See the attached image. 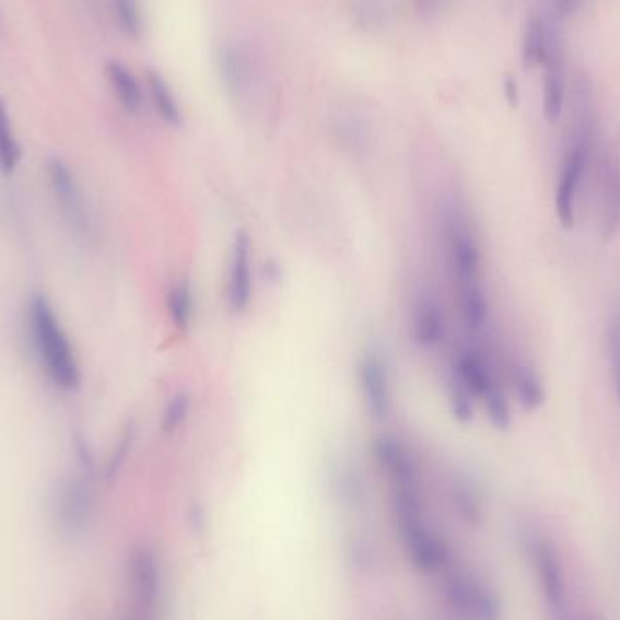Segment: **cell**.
I'll use <instances>...</instances> for the list:
<instances>
[{
	"instance_id": "obj_25",
	"label": "cell",
	"mask_w": 620,
	"mask_h": 620,
	"mask_svg": "<svg viewBox=\"0 0 620 620\" xmlns=\"http://www.w3.org/2000/svg\"><path fill=\"white\" fill-rule=\"evenodd\" d=\"M134 440H137V423L129 421L124 426L122 432L118 435L117 443L113 446L112 456L107 459L106 478L113 479L122 470L124 463L128 459L133 448Z\"/></svg>"
},
{
	"instance_id": "obj_23",
	"label": "cell",
	"mask_w": 620,
	"mask_h": 620,
	"mask_svg": "<svg viewBox=\"0 0 620 620\" xmlns=\"http://www.w3.org/2000/svg\"><path fill=\"white\" fill-rule=\"evenodd\" d=\"M191 394L186 393V390L173 394L164 407L162 419H160L162 432L164 434H175L176 430H180L186 424L189 413H191Z\"/></svg>"
},
{
	"instance_id": "obj_32",
	"label": "cell",
	"mask_w": 620,
	"mask_h": 620,
	"mask_svg": "<svg viewBox=\"0 0 620 620\" xmlns=\"http://www.w3.org/2000/svg\"><path fill=\"white\" fill-rule=\"evenodd\" d=\"M504 90H506V96H508L510 102L517 101V85H515L514 80H508Z\"/></svg>"
},
{
	"instance_id": "obj_21",
	"label": "cell",
	"mask_w": 620,
	"mask_h": 620,
	"mask_svg": "<svg viewBox=\"0 0 620 620\" xmlns=\"http://www.w3.org/2000/svg\"><path fill=\"white\" fill-rule=\"evenodd\" d=\"M21 156V145L11 129L10 115L4 102L0 101V171L4 175H11L19 167Z\"/></svg>"
},
{
	"instance_id": "obj_19",
	"label": "cell",
	"mask_w": 620,
	"mask_h": 620,
	"mask_svg": "<svg viewBox=\"0 0 620 620\" xmlns=\"http://www.w3.org/2000/svg\"><path fill=\"white\" fill-rule=\"evenodd\" d=\"M195 291H192L191 281L187 278H180L175 285L171 286L167 294V311L169 318L178 330H187L191 327L195 319Z\"/></svg>"
},
{
	"instance_id": "obj_4",
	"label": "cell",
	"mask_w": 620,
	"mask_h": 620,
	"mask_svg": "<svg viewBox=\"0 0 620 620\" xmlns=\"http://www.w3.org/2000/svg\"><path fill=\"white\" fill-rule=\"evenodd\" d=\"M589 134L581 129L562 160L555 186L557 220L564 229H572L577 217V198L583 187L589 162Z\"/></svg>"
},
{
	"instance_id": "obj_13",
	"label": "cell",
	"mask_w": 620,
	"mask_h": 620,
	"mask_svg": "<svg viewBox=\"0 0 620 620\" xmlns=\"http://www.w3.org/2000/svg\"><path fill=\"white\" fill-rule=\"evenodd\" d=\"M454 377L472 394L476 399H484L488 394L498 388L493 379L492 369L488 366L487 360L473 349H463L457 354Z\"/></svg>"
},
{
	"instance_id": "obj_6",
	"label": "cell",
	"mask_w": 620,
	"mask_h": 620,
	"mask_svg": "<svg viewBox=\"0 0 620 620\" xmlns=\"http://www.w3.org/2000/svg\"><path fill=\"white\" fill-rule=\"evenodd\" d=\"M542 115L547 122L555 124L561 118L566 101V71L561 37L553 24L548 26L547 54L542 59Z\"/></svg>"
},
{
	"instance_id": "obj_8",
	"label": "cell",
	"mask_w": 620,
	"mask_h": 620,
	"mask_svg": "<svg viewBox=\"0 0 620 620\" xmlns=\"http://www.w3.org/2000/svg\"><path fill=\"white\" fill-rule=\"evenodd\" d=\"M253 244L247 231H236L231 249L229 269V307L236 314H244L253 302Z\"/></svg>"
},
{
	"instance_id": "obj_9",
	"label": "cell",
	"mask_w": 620,
	"mask_h": 620,
	"mask_svg": "<svg viewBox=\"0 0 620 620\" xmlns=\"http://www.w3.org/2000/svg\"><path fill=\"white\" fill-rule=\"evenodd\" d=\"M91 514L90 482L84 476H71L60 482L57 493V517L66 531L77 534Z\"/></svg>"
},
{
	"instance_id": "obj_11",
	"label": "cell",
	"mask_w": 620,
	"mask_h": 620,
	"mask_svg": "<svg viewBox=\"0 0 620 620\" xmlns=\"http://www.w3.org/2000/svg\"><path fill=\"white\" fill-rule=\"evenodd\" d=\"M374 454L379 467L393 482V487L419 484L418 465L403 441H399L394 435H382L374 443Z\"/></svg>"
},
{
	"instance_id": "obj_18",
	"label": "cell",
	"mask_w": 620,
	"mask_h": 620,
	"mask_svg": "<svg viewBox=\"0 0 620 620\" xmlns=\"http://www.w3.org/2000/svg\"><path fill=\"white\" fill-rule=\"evenodd\" d=\"M459 292V311H461L463 324L470 330H481L488 321L487 291L482 283L473 285L457 286Z\"/></svg>"
},
{
	"instance_id": "obj_16",
	"label": "cell",
	"mask_w": 620,
	"mask_h": 620,
	"mask_svg": "<svg viewBox=\"0 0 620 620\" xmlns=\"http://www.w3.org/2000/svg\"><path fill=\"white\" fill-rule=\"evenodd\" d=\"M148 85L149 95H151L159 117L171 128H182L184 113H182L180 104L176 101L175 93L167 84V80L159 71H149Z\"/></svg>"
},
{
	"instance_id": "obj_15",
	"label": "cell",
	"mask_w": 620,
	"mask_h": 620,
	"mask_svg": "<svg viewBox=\"0 0 620 620\" xmlns=\"http://www.w3.org/2000/svg\"><path fill=\"white\" fill-rule=\"evenodd\" d=\"M106 71L109 84H112L120 106L128 113L140 112L143 104V93L138 80L134 79V74L117 60L107 62Z\"/></svg>"
},
{
	"instance_id": "obj_30",
	"label": "cell",
	"mask_w": 620,
	"mask_h": 620,
	"mask_svg": "<svg viewBox=\"0 0 620 620\" xmlns=\"http://www.w3.org/2000/svg\"><path fill=\"white\" fill-rule=\"evenodd\" d=\"M264 274H266V280L269 283H280L283 280V269H281L280 264L276 260H267L264 264Z\"/></svg>"
},
{
	"instance_id": "obj_7",
	"label": "cell",
	"mask_w": 620,
	"mask_h": 620,
	"mask_svg": "<svg viewBox=\"0 0 620 620\" xmlns=\"http://www.w3.org/2000/svg\"><path fill=\"white\" fill-rule=\"evenodd\" d=\"M360 387L365 407L377 421L390 412V376L388 366L377 350L369 349L360 360Z\"/></svg>"
},
{
	"instance_id": "obj_29",
	"label": "cell",
	"mask_w": 620,
	"mask_h": 620,
	"mask_svg": "<svg viewBox=\"0 0 620 620\" xmlns=\"http://www.w3.org/2000/svg\"><path fill=\"white\" fill-rule=\"evenodd\" d=\"M446 0H413V5L421 16H434L440 13L441 8L445 4Z\"/></svg>"
},
{
	"instance_id": "obj_20",
	"label": "cell",
	"mask_w": 620,
	"mask_h": 620,
	"mask_svg": "<svg viewBox=\"0 0 620 620\" xmlns=\"http://www.w3.org/2000/svg\"><path fill=\"white\" fill-rule=\"evenodd\" d=\"M548 24L541 16H531L523 35V65L526 69L539 68L547 54Z\"/></svg>"
},
{
	"instance_id": "obj_3",
	"label": "cell",
	"mask_w": 620,
	"mask_h": 620,
	"mask_svg": "<svg viewBox=\"0 0 620 620\" xmlns=\"http://www.w3.org/2000/svg\"><path fill=\"white\" fill-rule=\"evenodd\" d=\"M46 175L60 218L65 220L69 233L82 242L90 239L93 234L90 206L85 202L84 191L73 171L69 169L66 162L54 156L46 162Z\"/></svg>"
},
{
	"instance_id": "obj_24",
	"label": "cell",
	"mask_w": 620,
	"mask_h": 620,
	"mask_svg": "<svg viewBox=\"0 0 620 620\" xmlns=\"http://www.w3.org/2000/svg\"><path fill=\"white\" fill-rule=\"evenodd\" d=\"M113 11L117 16L118 27L126 37H142L143 16L138 0H113Z\"/></svg>"
},
{
	"instance_id": "obj_27",
	"label": "cell",
	"mask_w": 620,
	"mask_h": 620,
	"mask_svg": "<svg viewBox=\"0 0 620 620\" xmlns=\"http://www.w3.org/2000/svg\"><path fill=\"white\" fill-rule=\"evenodd\" d=\"M482 405L493 429L508 430L512 416H510L508 399L501 388L498 387L493 393L488 394L487 398L482 399Z\"/></svg>"
},
{
	"instance_id": "obj_1",
	"label": "cell",
	"mask_w": 620,
	"mask_h": 620,
	"mask_svg": "<svg viewBox=\"0 0 620 620\" xmlns=\"http://www.w3.org/2000/svg\"><path fill=\"white\" fill-rule=\"evenodd\" d=\"M27 327L33 349L44 374L55 387L73 393L80 387V366L73 344L62 329L59 316L44 294H35L27 305Z\"/></svg>"
},
{
	"instance_id": "obj_17",
	"label": "cell",
	"mask_w": 620,
	"mask_h": 620,
	"mask_svg": "<svg viewBox=\"0 0 620 620\" xmlns=\"http://www.w3.org/2000/svg\"><path fill=\"white\" fill-rule=\"evenodd\" d=\"M512 387L523 409L528 412L539 409L545 403V385L537 376V372L526 363H515L512 366Z\"/></svg>"
},
{
	"instance_id": "obj_28",
	"label": "cell",
	"mask_w": 620,
	"mask_h": 620,
	"mask_svg": "<svg viewBox=\"0 0 620 620\" xmlns=\"http://www.w3.org/2000/svg\"><path fill=\"white\" fill-rule=\"evenodd\" d=\"M606 338H608V355H610L613 385H616L617 398L620 401V308L611 313Z\"/></svg>"
},
{
	"instance_id": "obj_26",
	"label": "cell",
	"mask_w": 620,
	"mask_h": 620,
	"mask_svg": "<svg viewBox=\"0 0 620 620\" xmlns=\"http://www.w3.org/2000/svg\"><path fill=\"white\" fill-rule=\"evenodd\" d=\"M473 396L452 376L451 388H448V405L451 412L459 423H470L473 419Z\"/></svg>"
},
{
	"instance_id": "obj_14",
	"label": "cell",
	"mask_w": 620,
	"mask_h": 620,
	"mask_svg": "<svg viewBox=\"0 0 620 620\" xmlns=\"http://www.w3.org/2000/svg\"><path fill=\"white\" fill-rule=\"evenodd\" d=\"M413 341L421 349H434L445 338V316L434 297L423 296L413 311Z\"/></svg>"
},
{
	"instance_id": "obj_10",
	"label": "cell",
	"mask_w": 620,
	"mask_h": 620,
	"mask_svg": "<svg viewBox=\"0 0 620 620\" xmlns=\"http://www.w3.org/2000/svg\"><path fill=\"white\" fill-rule=\"evenodd\" d=\"M599 225L605 239L619 233L620 160L616 154H606L600 162Z\"/></svg>"
},
{
	"instance_id": "obj_22",
	"label": "cell",
	"mask_w": 620,
	"mask_h": 620,
	"mask_svg": "<svg viewBox=\"0 0 620 620\" xmlns=\"http://www.w3.org/2000/svg\"><path fill=\"white\" fill-rule=\"evenodd\" d=\"M352 16L361 30L374 33L387 26L388 10L385 0H350Z\"/></svg>"
},
{
	"instance_id": "obj_31",
	"label": "cell",
	"mask_w": 620,
	"mask_h": 620,
	"mask_svg": "<svg viewBox=\"0 0 620 620\" xmlns=\"http://www.w3.org/2000/svg\"><path fill=\"white\" fill-rule=\"evenodd\" d=\"M553 2H555V8L561 11V13L572 15V13H575V11L581 8L583 0H553Z\"/></svg>"
},
{
	"instance_id": "obj_2",
	"label": "cell",
	"mask_w": 620,
	"mask_h": 620,
	"mask_svg": "<svg viewBox=\"0 0 620 620\" xmlns=\"http://www.w3.org/2000/svg\"><path fill=\"white\" fill-rule=\"evenodd\" d=\"M528 555L551 620H573L566 568L555 545L548 537L534 536L528 542Z\"/></svg>"
},
{
	"instance_id": "obj_12",
	"label": "cell",
	"mask_w": 620,
	"mask_h": 620,
	"mask_svg": "<svg viewBox=\"0 0 620 620\" xmlns=\"http://www.w3.org/2000/svg\"><path fill=\"white\" fill-rule=\"evenodd\" d=\"M218 71L229 95L242 98L245 93H249L255 69L244 48L236 44H223L218 51Z\"/></svg>"
},
{
	"instance_id": "obj_5",
	"label": "cell",
	"mask_w": 620,
	"mask_h": 620,
	"mask_svg": "<svg viewBox=\"0 0 620 620\" xmlns=\"http://www.w3.org/2000/svg\"><path fill=\"white\" fill-rule=\"evenodd\" d=\"M446 249L457 286L481 281V247L478 236L461 212L448 211L445 220Z\"/></svg>"
}]
</instances>
